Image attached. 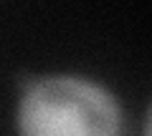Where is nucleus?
I'll use <instances>...</instances> for the list:
<instances>
[{
	"instance_id": "1",
	"label": "nucleus",
	"mask_w": 152,
	"mask_h": 136,
	"mask_svg": "<svg viewBox=\"0 0 152 136\" xmlns=\"http://www.w3.org/2000/svg\"><path fill=\"white\" fill-rule=\"evenodd\" d=\"M15 129L18 136H119L122 109L102 83L53 73L23 88Z\"/></svg>"
}]
</instances>
